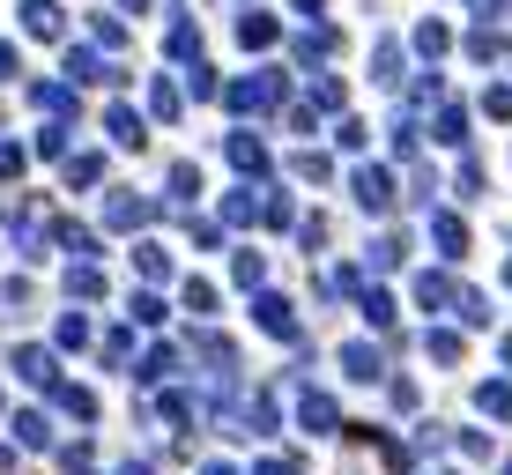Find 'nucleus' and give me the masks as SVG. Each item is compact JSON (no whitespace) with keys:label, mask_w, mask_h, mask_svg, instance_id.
Returning a JSON list of instances; mask_svg holds the SVG:
<instances>
[{"label":"nucleus","mask_w":512,"mask_h":475,"mask_svg":"<svg viewBox=\"0 0 512 475\" xmlns=\"http://www.w3.org/2000/svg\"><path fill=\"white\" fill-rule=\"evenodd\" d=\"M112 475H149V461H127V468H112Z\"/></svg>","instance_id":"864d4df0"},{"label":"nucleus","mask_w":512,"mask_h":475,"mask_svg":"<svg viewBox=\"0 0 512 475\" xmlns=\"http://www.w3.org/2000/svg\"><path fill=\"white\" fill-rule=\"evenodd\" d=\"M67 297H104V268L97 260H75V268H67Z\"/></svg>","instance_id":"b1692460"},{"label":"nucleus","mask_w":512,"mask_h":475,"mask_svg":"<svg viewBox=\"0 0 512 475\" xmlns=\"http://www.w3.org/2000/svg\"><path fill=\"white\" fill-rule=\"evenodd\" d=\"M149 112H156V119H164V127H171V119H179V90H171V82H164V75H156V82H149Z\"/></svg>","instance_id":"c756f323"},{"label":"nucleus","mask_w":512,"mask_h":475,"mask_svg":"<svg viewBox=\"0 0 512 475\" xmlns=\"http://www.w3.org/2000/svg\"><path fill=\"white\" fill-rule=\"evenodd\" d=\"M260 216H268L275 231H290V223H297V208H290V193H268V201H260Z\"/></svg>","instance_id":"f704fd0d"},{"label":"nucleus","mask_w":512,"mask_h":475,"mask_svg":"<svg viewBox=\"0 0 512 475\" xmlns=\"http://www.w3.org/2000/svg\"><path fill=\"white\" fill-rule=\"evenodd\" d=\"M327 52H334L327 30H305V38H297V60H327Z\"/></svg>","instance_id":"ea45409f"},{"label":"nucleus","mask_w":512,"mask_h":475,"mask_svg":"<svg viewBox=\"0 0 512 475\" xmlns=\"http://www.w3.org/2000/svg\"><path fill=\"white\" fill-rule=\"evenodd\" d=\"M431 238H438V253H446V260L468 253V223L461 216H431Z\"/></svg>","instance_id":"aec40b11"},{"label":"nucleus","mask_w":512,"mask_h":475,"mask_svg":"<svg viewBox=\"0 0 512 475\" xmlns=\"http://www.w3.org/2000/svg\"><path fill=\"white\" fill-rule=\"evenodd\" d=\"M416 104L431 112V134H438V142H453V149L468 142V104L453 97V90H446L438 75H423V82H416Z\"/></svg>","instance_id":"f03ea898"},{"label":"nucleus","mask_w":512,"mask_h":475,"mask_svg":"<svg viewBox=\"0 0 512 475\" xmlns=\"http://www.w3.org/2000/svg\"><path fill=\"white\" fill-rule=\"evenodd\" d=\"M223 156H231V171H245V179H260V171H268V149H260V134H231V142H223Z\"/></svg>","instance_id":"f8f14e48"},{"label":"nucleus","mask_w":512,"mask_h":475,"mask_svg":"<svg viewBox=\"0 0 512 475\" xmlns=\"http://www.w3.org/2000/svg\"><path fill=\"white\" fill-rule=\"evenodd\" d=\"M505 364H512V334H505Z\"/></svg>","instance_id":"13d9d810"},{"label":"nucleus","mask_w":512,"mask_h":475,"mask_svg":"<svg viewBox=\"0 0 512 475\" xmlns=\"http://www.w3.org/2000/svg\"><path fill=\"white\" fill-rule=\"evenodd\" d=\"M134 268H141V283H171V253H164V245H134Z\"/></svg>","instance_id":"5701e85b"},{"label":"nucleus","mask_w":512,"mask_h":475,"mask_svg":"<svg viewBox=\"0 0 512 475\" xmlns=\"http://www.w3.org/2000/svg\"><path fill=\"white\" fill-rule=\"evenodd\" d=\"M15 446H52V424H45V409H15Z\"/></svg>","instance_id":"412c9836"},{"label":"nucleus","mask_w":512,"mask_h":475,"mask_svg":"<svg viewBox=\"0 0 512 475\" xmlns=\"http://www.w3.org/2000/svg\"><path fill=\"white\" fill-rule=\"evenodd\" d=\"M253 320L275 334V342H297V312H290V297H275V290H260L253 297Z\"/></svg>","instance_id":"39448f33"},{"label":"nucleus","mask_w":512,"mask_h":475,"mask_svg":"<svg viewBox=\"0 0 512 475\" xmlns=\"http://www.w3.org/2000/svg\"><path fill=\"white\" fill-rule=\"evenodd\" d=\"M320 290H327V297H364V268H349V260H342V268L320 275Z\"/></svg>","instance_id":"393cba45"},{"label":"nucleus","mask_w":512,"mask_h":475,"mask_svg":"<svg viewBox=\"0 0 512 475\" xmlns=\"http://www.w3.org/2000/svg\"><path fill=\"white\" fill-rule=\"evenodd\" d=\"M156 424L186 431V424H193V394H179V386H156Z\"/></svg>","instance_id":"4468645a"},{"label":"nucleus","mask_w":512,"mask_h":475,"mask_svg":"<svg viewBox=\"0 0 512 475\" xmlns=\"http://www.w3.org/2000/svg\"><path fill=\"white\" fill-rule=\"evenodd\" d=\"M253 475H305V461H297V453H260Z\"/></svg>","instance_id":"72a5a7b5"},{"label":"nucleus","mask_w":512,"mask_h":475,"mask_svg":"<svg viewBox=\"0 0 512 475\" xmlns=\"http://www.w3.org/2000/svg\"><path fill=\"white\" fill-rule=\"evenodd\" d=\"M67 82H119V67H104V52H67Z\"/></svg>","instance_id":"6ab92c4d"},{"label":"nucleus","mask_w":512,"mask_h":475,"mask_svg":"<svg viewBox=\"0 0 512 475\" xmlns=\"http://www.w3.org/2000/svg\"><path fill=\"white\" fill-rule=\"evenodd\" d=\"M238 38L245 45H275V15H238Z\"/></svg>","instance_id":"7c9ffc66"},{"label":"nucleus","mask_w":512,"mask_h":475,"mask_svg":"<svg viewBox=\"0 0 512 475\" xmlns=\"http://www.w3.org/2000/svg\"><path fill=\"white\" fill-rule=\"evenodd\" d=\"M119 8H127V15H141V8H149V0H119Z\"/></svg>","instance_id":"4d7b16f0"},{"label":"nucleus","mask_w":512,"mask_h":475,"mask_svg":"<svg viewBox=\"0 0 512 475\" xmlns=\"http://www.w3.org/2000/svg\"><path fill=\"white\" fill-rule=\"evenodd\" d=\"M104 223H112V231H141V223H149V201L127 193V186H112L104 193Z\"/></svg>","instance_id":"0eeeda50"},{"label":"nucleus","mask_w":512,"mask_h":475,"mask_svg":"<svg viewBox=\"0 0 512 475\" xmlns=\"http://www.w3.org/2000/svg\"><path fill=\"white\" fill-rule=\"evenodd\" d=\"M297 424H305V431H342V409H334V394L305 386V394H297Z\"/></svg>","instance_id":"6e6552de"},{"label":"nucleus","mask_w":512,"mask_h":475,"mask_svg":"<svg viewBox=\"0 0 512 475\" xmlns=\"http://www.w3.org/2000/svg\"><path fill=\"white\" fill-rule=\"evenodd\" d=\"M134 320H141V327H156V320H164V297L141 290V297H134Z\"/></svg>","instance_id":"79ce46f5"},{"label":"nucleus","mask_w":512,"mask_h":475,"mask_svg":"<svg viewBox=\"0 0 512 475\" xmlns=\"http://www.w3.org/2000/svg\"><path fill=\"white\" fill-rule=\"evenodd\" d=\"M52 342H60V349H82V342H90V320H82V312H60V327H52Z\"/></svg>","instance_id":"c85d7f7f"},{"label":"nucleus","mask_w":512,"mask_h":475,"mask_svg":"<svg viewBox=\"0 0 512 475\" xmlns=\"http://www.w3.org/2000/svg\"><path fill=\"white\" fill-rule=\"evenodd\" d=\"M349 186H357V208H372V216L394 208V179H386L379 164H357V179H349Z\"/></svg>","instance_id":"423d86ee"},{"label":"nucleus","mask_w":512,"mask_h":475,"mask_svg":"<svg viewBox=\"0 0 512 475\" xmlns=\"http://www.w3.org/2000/svg\"><path fill=\"white\" fill-rule=\"evenodd\" d=\"M461 193H483V164H475V156H461V179H453Z\"/></svg>","instance_id":"8fccbe9b"},{"label":"nucleus","mask_w":512,"mask_h":475,"mask_svg":"<svg viewBox=\"0 0 512 475\" xmlns=\"http://www.w3.org/2000/svg\"><path fill=\"white\" fill-rule=\"evenodd\" d=\"M483 112H490V119H512V82H498V90L483 97Z\"/></svg>","instance_id":"c03bdc74"},{"label":"nucleus","mask_w":512,"mask_h":475,"mask_svg":"<svg viewBox=\"0 0 512 475\" xmlns=\"http://www.w3.org/2000/svg\"><path fill=\"white\" fill-rule=\"evenodd\" d=\"M401 260V238H372V268H394Z\"/></svg>","instance_id":"09e8293b"},{"label":"nucleus","mask_w":512,"mask_h":475,"mask_svg":"<svg viewBox=\"0 0 512 475\" xmlns=\"http://www.w3.org/2000/svg\"><path fill=\"white\" fill-rule=\"evenodd\" d=\"M171 372H179V349H171V342H156V349H141V357H134V379L141 386H164Z\"/></svg>","instance_id":"9d476101"},{"label":"nucleus","mask_w":512,"mask_h":475,"mask_svg":"<svg viewBox=\"0 0 512 475\" xmlns=\"http://www.w3.org/2000/svg\"><path fill=\"white\" fill-rule=\"evenodd\" d=\"M231 275H238V290H260V275H268V260H260V253H238V260H231Z\"/></svg>","instance_id":"473e14b6"},{"label":"nucleus","mask_w":512,"mask_h":475,"mask_svg":"<svg viewBox=\"0 0 512 475\" xmlns=\"http://www.w3.org/2000/svg\"><path fill=\"white\" fill-rule=\"evenodd\" d=\"M60 468H67V475H90V438H75V446H60Z\"/></svg>","instance_id":"58836bf2"},{"label":"nucleus","mask_w":512,"mask_h":475,"mask_svg":"<svg viewBox=\"0 0 512 475\" xmlns=\"http://www.w3.org/2000/svg\"><path fill=\"white\" fill-rule=\"evenodd\" d=\"M372 60H379V67H372L379 82H394V75H401V45H394V38H379V52H372Z\"/></svg>","instance_id":"e433bc0d"},{"label":"nucleus","mask_w":512,"mask_h":475,"mask_svg":"<svg viewBox=\"0 0 512 475\" xmlns=\"http://www.w3.org/2000/svg\"><path fill=\"white\" fill-rule=\"evenodd\" d=\"M357 305H364V320H372L379 334H394V327H401V305H394V297H386V290H364Z\"/></svg>","instance_id":"4be33fe9"},{"label":"nucleus","mask_w":512,"mask_h":475,"mask_svg":"<svg viewBox=\"0 0 512 475\" xmlns=\"http://www.w3.org/2000/svg\"><path fill=\"white\" fill-rule=\"evenodd\" d=\"M193 193H201V179H193V164H171V201H179V208H186V201H193Z\"/></svg>","instance_id":"4c0bfd02"},{"label":"nucleus","mask_w":512,"mask_h":475,"mask_svg":"<svg viewBox=\"0 0 512 475\" xmlns=\"http://www.w3.org/2000/svg\"><path fill=\"white\" fill-rule=\"evenodd\" d=\"M290 8H297V15H320V0H290Z\"/></svg>","instance_id":"6e6d98bb"},{"label":"nucleus","mask_w":512,"mask_h":475,"mask_svg":"<svg viewBox=\"0 0 512 475\" xmlns=\"http://www.w3.org/2000/svg\"><path fill=\"white\" fill-rule=\"evenodd\" d=\"M52 409L75 416V424H90V416H97V394H90V386H75V379H60V386H52Z\"/></svg>","instance_id":"ddd939ff"},{"label":"nucleus","mask_w":512,"mask_h":475,"mask_svg":"<svg viewBox=\"0 0 512 475\" xmlns=\"http://www.w3.org/2000/svg\"><path fill=\"white\" fill-rule=\"evenodd\" d=\"M23 164H30L23 149H15V142H0V179H23Z\"/></svg>","instance_id":"a18cd8bd"},{"label":"nucleus","mask_w":512,"mask_h":475,"mask_svg":"<svg viewBox=\"0 0 512 475\" xmlns=\"http://www.w3.org/2000/svg\"><path fill=\"white\" fill-rule=\"evenodd\" d=\"M38 156H67V127H38Z\"/></svg>","instance_id":"49530a36"},{"label":"nucleus","mask_w":512,"mask_h":475,"mask_svg":"<svg viewBox=\"0 0 512 475\" xmlns=\"http://www.w3.org/2000/svg\"><path fill=\"white\" fill-rule=\"evenodd\" d=\"M201 475H238V468H231V461H208V468H201Z\"/></svg>","instance_id":"603ef678"},{"label":"nucleus","mask_w":512,"mask_h":475,"mask_svg":"<svg viewBox=\"0 0 512 475\" xmlns=\"http://www.w3.org/2000/svg\"><path fill=\"white\" fill-rule=\"evenodd\" d=\"M186 312H201V320H208V312H216V283H186Z\"/></svg>","instance_id":"a19ab883"},{"label":"nucleus","mask_w":512,"mask_h":475,"mask_svg":"<svg viewBox=\"0 0 512 475\" xmlns=\"http://www.w3.org/2000/svg\"><path fill=\"white\" fill-rule=\"evenodd\" d=\"M15 379H30V386H60V349H45V342H23L15 349Z\"/></svg>","instance_id":"20e7f679"},{"label":"nucleus","mask_w":512,"mask_h":475,"mask_svg":"<svg viewBox=\"0 0 512 475\" xmlns=\"http://www.w3.org/2000/svg\"><path fill=\"white\" fill-rule=\"evenodd\" d=\"M423 349H431L438 364H461V334H453V327H431V342H423Z\"/></svg>","instance_id":"2f4dec72"},{"label":"nucleus","mask_w":512,"mask_h":475,"mask_svg":"<svg viewBox=\"0 0 512 475\" xmlns=\"http://www.w3.org/2000/svg\"><path fill=\"white\" fill-rule=\"evenodd\" d=\"M0 82H15V45H0Z\"/></svg>","instance_id":"3c124183"},{"label":"nucleus","mask_w":512,"mask_h":475,"mask_svg":"<svg viewBox=\"0 0 512 475\" xmlns=\"http://www.w3.org/2000/svg\"><path fill=\"white\" fill-rule=\"evenodd\" d=\"M97 179H104V156H90V149L67 156V186H97Z\"/></svg>","instance_id":"cd10ccee"},{"label":"nucleus","mask_w":512,"mask_h":475,"mask_svg":"<svg viewBox=\"0 0 512 475\" xmlns=\"http://www.w3.org/2000/svg\"><path fill=\"white\" fill-rule=\"evenodd\" d=\"M164 52H171L179 67H193V60H201V30H193V15H171V30H164Z\"/></svg>","instance_id":"9b49d317"},{"label":"nucleus","mask_w":512,"mask_h":475,"mask_svg":"<svg viewBox=\"0 0 512 475\" xmlns=\"http://www.w3.org/2000/svg\"><path fill=\"white\" fill-rule=\"evenodd\" d=\"M416 52H423V60H446V52H453V30H446V23H416Z\"/></svg>","instance_id":"a878e982"},{"label":"nucleus","mask_w":512,"mask_h":475,"mask_svg":"<svg viewBox=\"0 0 512 475\" xmlns=\"http://www.w3.org/2000/svg\"><path fill=\"white\" fill-rule=\"evenodd\" d=\"M505 475H512V461H505Z\"/></svg>","instance_id":"052dcab7"},{"label":"nucleus","mask_w":512,"mask_h":475,"mask_svg":"<svg viewBox=\"0 0 512 475\" xmlns=\"http://www.w3.org/2000/svg\"><path fill=\"white\" fill-rule=\"evenodd\" d=\"M90 30H97V45H104V52H119V45H127V30H119V23H104V15H97Z\"/></svg>","instance_id":"de8ad7c7"},{"label":"nucleus","mask_w":512,"mask_h":475,"mask_svg":"<svg viewBox=\"0 0 512 475\" xmlns=\"http://www.w3.org/2000/svg\"><path fill=\"white\" fill-rule=\"evenodd\" d=\"M23 30L30 38H60V0H23Z\"/></svg>","instance_id":"a211bd4d"},{"label":"nucleus","mask_w":512,"mask_h":475,"mask_svg":"<svg viewBox=\"0 0 512 475\" xmlns=\"http://www.w3.org/2000/svg\"><path fill=\"white\" fill-rule=\"evenodd\" d=\"M386 372V357H379V342H342V379H357V386H372Z\"/></svg>","instance_id":"1a4fd4ad"},{"label":"nucleus","mask_w":512,"mask_h":475,"mask_svg":"<svg viewBox=\"0 0 512 475\" xmlns=\"http://www.w3.org/2000/svg\"><path fill=\"white\" fill-rule=\"evenodd\" d=\"M104 127H112V142H119V149H141V142H149L141 112H127V104H112V112H104Z\"/></svg>","instance_id":"dca6fc26"},{"label":"nucleus","mask_w":512,"mask_h":475,"mask_svg":"<svg viewBox=\"0 0 512 475\" xmlns=\"http://www.w3.org/2000/svg\"><path fill=\"white\" fill-rule=\"evenodd\" d=\"M97 349H104L112 364H127V357H134V334H127V327H104V342H97Z\"/></svg>","instance_id":"c9c22d12"},{"label":"nucleus","mask_w":512,"mask_h":475,"mask_svg":"<svg viewBox=\"0 0 512 475\" xmlns=\"http://www.w3.org/2000/svg\"><path fill=\"white\" fill-rule=\"evenodd\" d=\"M505 8V0H475V15H498Z\"/></svg>","instance_id":"5fc2aeb1"},{"label":"nucleus","mask_w":512,"mask_h":475,"mask_svg":"<svg viewBox=\"0 0 512 475\" xmlns=\"http://www.w3.org/2000/svg\"><path fill=\"white\" fill-rule=\"evenodd\" d=\"M30 104L52 112V119H67V112H75V82H30Z\"/></svg>","instance_id":"2eb2a0df"},{"label":"nucleus","mask_w":512,"mask_h":475,"mask_svg":"<svg viewBox=\"0 0 512 475\" xmlns=\"http://www.w3.org/2000/svg\"><path fill=\"white\" fill-rule=\"evenodd\" d=\"M475 409L498 416V424H512V379H483V386H475Z\"/></svg>","instance_id":"f3484780"},{"label":"nucleus","mask_w":512,"mask_h":475,"mask_svg":"<svg viewBox=\"0 0 512 475\" xmlns=\"http://www.w3.org/2000/svg\"><path fill=\"white\" fill-rule=\"evenodd\" d=\"M223 104L231 112H268V104H282V75H245V82L223 90Z\"/></svg>","instance_id":"7ed1b4c3"},{"label":"nucleus","mask_w":512,"mask_h":475,"mask_svg":"<svg viewBox=\"0 0 512 475\" xmlns=\"http://www.w3.org/2000/svg\"><path fill=\"white\" fill-rule=\"evenodd\" d=\"M416 297H423V305H438V312H461L468 327H490V297H483V290H468V283H453L446 268L416 275Z\"/></svg>","instance_id":"f257e3e1"},{"label":"nucleus","mask_w":512,"mask_h":475,"mask_svg":"<svg viewBox=\"0 0 512 475\" xmlns=\"http://www.w3.org/2000/svg\"><path fill=\"white\" fill-rule=\"evenodd\" d=\"M505 283H512V260H505Z\"/></svg>","instance_id":"bf43d9fd"},{"label":"nucleus","mask_w":512,"mask_h":475,"mask_svg":"<svg viewBox=\"0 0 512 475\" xmlns=\"http://www.w3.org/2000/svg\"><path fill=\"white\" fill-rule=\"evenodd\" d=\"M468 52H475V60H498V52H505V38H498V30H475V38H468Z\"/></svg>","instance_id":"37998d69"},{"label":"nucleus","mask_w":512,"mask_h":475,"mask_svg":"<svg viewBox=\"0 0 512 475\" xmlns=\"http://www.w3.org/2000/svg\"><path fill=\"white\" fill-rule=\"evenodd\" d=\"M253 216H260V193H253V186L223 193V223H253Z\"/></svg>","instance_id":"bb28decb"}]
</instances>
